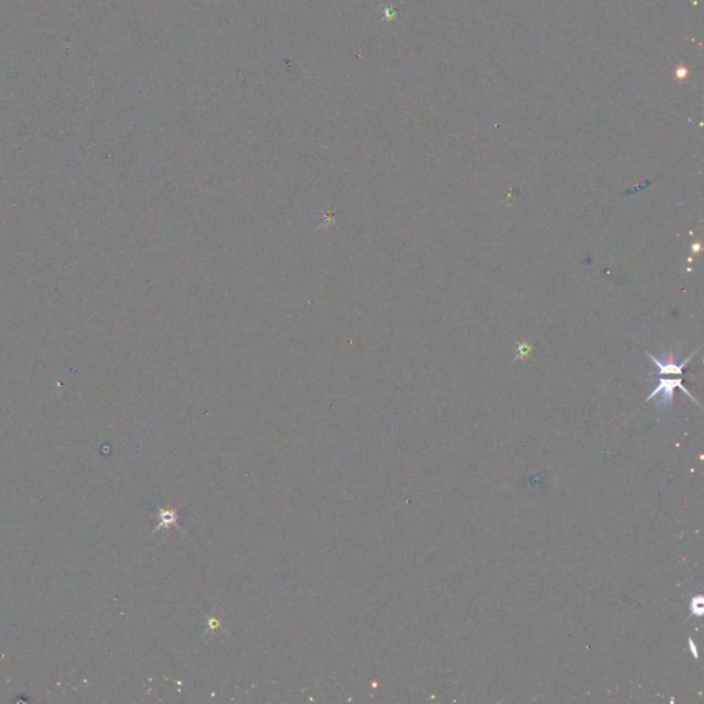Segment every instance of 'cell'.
<instances>
[{
  "instance_id": "6da1fadb",
  "label": "cell",
  "mask_w": 704,
  "mask_h": 704,
  "mask_svg": "<svg viewBox=\"0 0 704 704\" xmlns=\"http://www.w3.org/2000/svg\"><path fill=\"white\" fill-rule=\"evenodd\" d=\"M676 388H680L683 390L694 402H696V399L691 395V392L684 387L683 384V378H662L659 380V384L658 387L652 391V394L648 396L647 402H650L651 399H654L657 395H661L662 399H659V405L662 406H670L673 403V395H674V390ZM698 403V402H696ZM699 405V403H698Z\"/></svg>"
},
{
  "instance_id": "7a4b0ae2",
  "label": "cell",
  "mask_w": 704,
  "mask_h": 704,
  "mask_svg": "<svg viewBox=\"0 0 704 704\" xmlns=\"http://www.w3.org/2000/svg\"><path fill=\"white\" fill-rule=\"evenodd\" d=\"M698 351H699V350H698ZM698 351H695L694 354H691V355H690V356H688V358H687L683 363H680V365H677V363L674 362L673 350L669 352V358H668V361H666V362L661 361L659 358L654 356V355H652V354H650V352H647V355H648V358H650V359H651V361L657 365V367H658V374H659V376H662V374H683L684 367H685V366H687V363L691 361V358H694V356H695V354H696Z\"/></svg>"
},
{
  "instance_id": "3957f363",
  "label": "cell",
  "mask_w": 704,
  "mask_h": 704,
  "mask_svg": "<svg viewBox=\"0 0 704 704\" xmlns=\"http://www.w3.org/2000/svg\"><path fill=\"white\" fill-rule=\"evenodd\" d=\"M691 611L695 617H701L703 614V607H702V597L699 600V604H698V597H695L691 603Z\"/></svg>"
},
{
  "instance_id": "277c9868",
  "label": "cell",
  "mask_w": 704,
  "mask_h": 704,
  "mask_svg": "<svg viewBox=\"0 0 704 704\" xmlns=\"http://www.w3.org/2000/svg\"><path fill=\"white\" fill-rule=\"evenodd\" d=\"M173 520H175V515H173L172 512H162V513H161V524H158V527H160V526H162V524L172 523ZM158 527H157V529H158Z\"/></svg>"
},
{
  "instance_id": "5b68a950",
  "label": "cell",
  "mask_w": 704,
  "mask_h": 704,
  "mask_svg": "<svg viewBox=\"0 0 704 704\" xmlns=\"http://www.w3.org/2000/svg\"><path fill=\"white\" fill-rule=\"evenodd\" d=\"M690 643H691V647H692V652H694V654H695V658H696V659H698V658H699V657H698V652H696V647H695V644H694V643H692V640H690Z\"/></svg>"
}]
</instances>
